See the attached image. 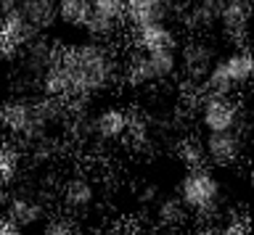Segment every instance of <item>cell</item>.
Wrapping results in <instances>:
<instances>
[{"mask_svg": "<svg viewBox=\"0 0 254 235\" xmlns=\"http://www.w3.org/2000/svg\"><path fill=\"white\" fill-rule=\"evenodd\" d=\"M19 167H21V153L16 151L13 145L0 143V190H5V188L16 180Z\"/></svg>", "mask_w": 254, "mask_h": 235, "instance_id": "obj_19", "label": "cell"}, {"mask_svg": "<svg viewBox=\"0 0 254 235\" xmlns=\"http://www.w3.org/2000/svg\"><path fill=\"white\" fill-rule=\"evenodd\" d=\"M252 80H254V48L252 45H236L230 53H225L212 64L198 90L209 93V95L233 98V93L244 85H249Z\"/></svg>", "mask_w": 254, "mask_h": 235, "instance_id": "obj_2", "label": "cell"}, {"mask_svg": "<svg viewBox=\"0 0 254 235\" xmlns=\"http://www.w3.org/2000/svg\"><path fill=\"white\" fill-rule=\"evenodd\" d=\"M0 235H24V230L16 222H11L5 214H0Z\"/></svg>", "mask_w": 254, "mask_h": 235, "instance_id": "obj_24", "label": "cell"}, {"mask_svg": "<svg viewBox=\"0 0 254 235\" xmlns=\"http://www.w3.org/2000/svg\"><path fill=\"white\" fill-rule=\"evenodd\" d=\"M188 217H190V211L186 209V203L178 195H167V198L156 203V222L164 230H178V227L186 225Z\"/></svg>", "mask_w": 254, "mask_h": 235, "instance_id": "obj_16", "label": "cell"}, {"mask_svg": "<svg viewBox=\"0 0 254 235\" xmlns=\"http://www.w3.org/2000/svg\"><path fill=\"white\" fill-rule=\"evenodd\" d=\"M13 11H19L35 27L37 35L51 32L56 27V21H59V5H56V0H19Z\"/></svg>", "mask_w": 254, "mask_h": 235, "instance_id": "obj_15", "label": "cell"}, {"mask_svg": "<svg viewBox=\"0 0 254 235\" xmlns=\"http://www.w3.org/2000/svg\"><path fill=\"white\" fill-rule=\"evenodd\" d=\"M178 56H180L178 77H183V82L190 85V88H201V80L217 61L214 58V48L201 37H190L188 43H180Z\"/></svg>", "mask_w": 254, "mask_h": 235, "instance_id": "obj_6", "label": "cell"}, {"mask_svg": "<svg viewBox=\"0 0 254 235\" xmlns=\"http://www.w3.org/2000/svg\"><path fill=\"white\" fill-rule=\"evenodd\" d=\"M130 119L132 114L125 111L119 106H106L101 111L93 114L90 119V132L103 143H117V140L127 138V130H130Z\"/></svg>", "mask_w": 254, "mask_h": 235, "instance_id": "obj_12", "label": "cell"}, {"mask_svg": "<svg viewBox=\"0 0 254 235\" xmlns=\"http://www.w3.org/2000/svg\"><path fill=\"white\" fill-rule=\"evenodd\" d=\"M16 3H19V0H0V13L13 11V8H16Z\"/></svg>", "mask_w": 254, "mask_h": 235, "instance_id": "obj_25", "label": "cell"}, {"mask_svg": "<svg viewBox=\"0 0 254 235\" xmlns=\"http://www.w3.org/2000/svg\"><path fill=\"white\" fill-rule=\"evenodd\" d=\"M0 130L11 132L13 138H40L43 132V122H40L37 103L32 100H8L0 106Z\"/></svg>", "mask_w": 254, "mask_h": 235, "instance_id": "obj_7", "label": "cell"}, {"mask_svg": "<svg viewBox=\"0 0 254 235\" xmlns=\"http://www.w3.org/2000/svg\"><path fill=\"white\" fill-rule=\"evenodd\" d=\"M175 156L186 169L190 167H204L206 164V151H204V140H198L193 135H186L175 148Z\"/></svg>", "mask_w": 254, "mask_h": 235, "instance_id": "obj_18", "label": "cell"}, {"mask_svg": "<svg viewBox=\"0 0 254 235\" xmlns=\"http://www.w3.org/2000/svg\"><path fill=\"white\" fill-rule=\"evenodd\" d=\"M190 235H217V217H198Z\"/></svg>", "mask_w": 254, "mask_h": 235, "instance_id": "obj_23", "label": "cell"}, {"mask_svg": "<svg viewBox=\"0 0 254 235\" xmlns=\"http://www.w3.org/2000/svg\"><path fill=\"white\" fill-rule=\"evenodd\" d=\"M217 235H254L252 222L244 217H228L225 222H217Z\"/></svg>", "mask_w": 254, "mask_h": 235, "instance_id": "obj_22", "label": "cell"}, {"mask_svg": "<svg viewBox=\"0 0 254 235\" xmlns=\"http://www.w3.org/2000/svg\"><path fill=\"white\" fill-rule=\"evenodd\" d=\"M175 11H180V0H125V24L167 21Z\"/></svg>", "mask_w": 254, "mask_h": 235, "instance_id": "obj_13", "label": "cell"}, {"mask_svg": "<svg viewBox=\"0 0 254 235\" xmlns=\"http://www.w3.org/2000/svg\"><path fill=\"white\" fill-rule=\"evenodd\" d=\"M35 37V27L19 11L0 13V56L3 58H16Z\"/></svg>", "mask_w": 254, "mask_h": 235, "instance_id": "obj_9", "label": "cell"}, {"mask_svg": "<svg viewBox=\"0 0 254 235\" xmlns=\"http://www.w3.org/2000/svg\"><path fill=\"white\" fill-rule=\"evenodd\" d=\"M40 235H79V227L69 214H56L43 219V233Z\"/></svg>", "mask_w": 254, "mask_h": 235, "instance_id": "obj_20", "label": "cell"}, {"mask_svg": "<svg viewBox=\"0 0 254 235\" xmlns=\"http://www.w3.org/2000/svg\"><path fill=\"white\" fill-rule=\"evenodd\" d=\"M178 198L196 217H217L222 209V183L212 167H190L178 183Z\"/></svg>", "mask_w": 254, "mask_h": 235, "instance_id": "obj_3", "label": "cell"}, {"mask_svg": "<svg viewBox=\"0 0 254 235\" xmlns=\"http://www.w3.org/2000/svg\"><path fill=\"white\" fill-rule=\"evenodd\" d=\"M90 3H93L95 16H103L109 21L125 24V0H90Z\"/></svg>", "mask_w": 254, "mask_h": 235, "instance_id": "obj_21", "label": "cell"}, {"mask_svg": "<svg viewBox=\"0 0 254 235\" xmlns=\"http://www.w3.org/2000/svg\"><path fill=\"white\" fill-rule=\"evenodd\" d=\"M122 66L111 50V43L85 40L61 48L56 61L37 77V82L45 98L77 106L111 88Z\"/></svg>", "mask_w": 254, "mask_h": 235, "instance_id": "obj_1", "label": "cell"}, {"mask_svg": "<svg viewBox=\"0 0 254 235\" xmlns=\"http://www.w3.org/2000/svg\"><path fill=\"white\" fill-rule=\"evenodd\" d=\"M201 93V90H198ZM198 124L204 132H225L241 127V108L230 95H198Z\"/></svg>", "mask_w": 254, "mask_h": 235, "instance_id": "obj_4", "label": "cell"}, {"mask_svg": "<svg viewBox=\"0 0 254 235\" xmlns=\"http://www.w3.org/2000/svg\"><path fill=\"white\" fill-rule=\"evenodd\" d=\"M130 43L135 50H170L180 48V37L170 21H148V24L130 27Z\"/></svg>", "mask_w": 254, "mask_h": 235, "instance_id": "obj_10", "label": "cell"}, {"mask_svg": "<svg viewBox=\"0 0 254 235\" xmlns=\"http://www.w3.org/2000/svg\"><path fill=\"white\" fill-rule=\"evenodd\" d=\"M59 5V21L66 24L71 29H79L82 32L85 24L93 16V3L90 0H56Z\"/></svg>", "mask_w": 254, "mask_h": 235, "instance_id": "obj_17", "label": "cell"}, {"mask_svg": "<svg viewBox=\"0 0 254 235\" xmlns=\"http://www.w3.org/2000/svg\"><path fill=\"white\" fill-rule=\"evenodd\" d=\"M214 24L228 43L246 45L254 27V0H225L217 11Z\"/></svg>", "mask_w": 254, "mask_h": 235, "instance_id": "obj_5", "label": "cell"}, {"mask_svg": "<svg viewBox=\"0 0 254 235\" xmlns=\"http://www.w3.org/2000/svg\"><path fill=\"white\" fill-rule=\"evenodd\" d=\"M3 214L16 222L21 227V230H27L32 225H40L43 219L48 217L45 211V201L40 198V195L29 193V190H19V193H11L5 201V211Z\"/></svg>", "mask_w": 254, "mask_h": 235, "instance_id": "obj_11", "label": "cell"}, {"mask_svg": "<svg viewBox=\"0 0 254 235\" xmlns=\"http://www.w3.org/2000/svg\"><path fill=\"white\" fill-rule=\"evenodd\" d=\"M95 198H98V190H95L93 180L85 177V175L69 177L61 188V203L71 211V214H82V211H87L95 203Z\"/></svg>", "mask_w": 254, "mask_h": 235, "instance_id": "obj_14", "label": "cell"}, {"mask_svg": "<svg viewBox=\"0 0 254 235\" xmlns=\"http://www.w3.org/2000/svg\"><path fill=\"white\" fill-rule=\"evenodd\" d=\"M206 164L217 169H233L244 159V135L241 130H225V132H206L204 138Z\"/></svg>", "mask_w": 254, "mask_h": 235, "instance_id": "obj_8", "label": "cell"}]
</instances>
